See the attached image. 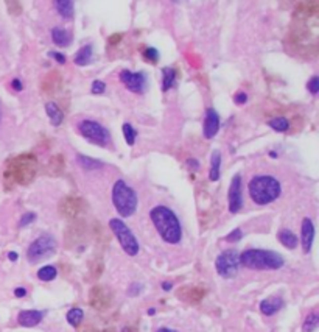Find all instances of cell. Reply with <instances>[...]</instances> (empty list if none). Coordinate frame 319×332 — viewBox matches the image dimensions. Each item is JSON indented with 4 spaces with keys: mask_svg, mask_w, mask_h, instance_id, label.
<instances>
[{
    "mask_svg": "<svg viewBox=\"0 0 319 332\" xmlns=\"http://www.w3.org/2000/svg\"><path fill=\"white\" fill-rule=\"evenodd\" d=\"M151 220L161 237L168 243H178L182 237L181 223L175 212L165 206H157L151 211Z\"/></svg>",
    "mask_w": 319,
    "mask_h": 332,
    "instance_id": "1",
    "label": "cell"
},
{
    "mask_svg": "<svg viewBox=\"0 0 319 332\" xmlns=\"http://www.w3.org/2000/svg\"><path fill=\"white\" fill-rule=\"evenodd\" d=\"M36 173H38V158L31 153H25L8 161L5 175L20 186H28L30 183H33Z\"/></svg>",
    "mask_w": 319,
    "mask_h": 332,
    "instance_id": "2",
    "label": "cell"
},
{
    "mask_svg": "<svg viewBox=\"0 0 319 332\" xmlns=\"http://www.w3.org/2000/svg\"><path fill=\"white\" fill-rule=\"evenodd\" d=\"M282 192L280 183L270 175L255 176L249 183V195L257 205H268L277 200Z\"/></svg>",
    "mask_w": 319,
    "mask_h": 332,
    "instance_id": "3",
    "label": "cell"
},
{
    "mask_svg": "<svg viewBox=\"0 0 319 332\" xmlns=\"http://www.w3.org/2000/svg\"><path fill=\"white\" fill-rule=\"evenodd\" d=\"M240 264L252 270H277L283 267V258L275 251L248 250L240 256Z\"/></svg>",
    "mask_w": 319,
    "mask_h": 332,
    "instance_id": "4",
    "label": "cell"
},
{
    "mask_svg": "<svg viewBox=\"0 0 319 332\" xmlns=\"http://www.w3.org/2000/svg\"><path fill=\"white\" fill-rule=\"evenodd\" d=\"M112 201L122 217H130L137 209V195L125 181H117L112 189Z\"/></svg>",
    "mask_w": 319,
    "mask_h": 332,
    "instance_id": "5",
    "label": "cell"
},
{
    "mask_svg": "<svg viewBox=\"0 0 319 332\" xmlns=\"http://www.w3.org/2000/svg\"><path fill=\"white\" fill-rule=\"evenodd\" d=\"M109 228L115 234V237L119 239L122 248L125 250L126 254L136 256L137 253H139V243H137V239L134 237V234L131 232V229L128 228L120 219H112L109 221Z\"/></svg>",
    "mask_w": 319,
    "mask_h": 332,
    "instance_id": "6",
    "label": "cell"
},
{
    "mask_svg": "<svg viewBox=\"0 0 319 332\" xmlns=\"http://www.w3.org/2000/svg\"><path fill=\"white\" fill-rule=\"evenodd\" d=\"M55 250H56L55 237L50 235V234L41 235L39 239H36L33 243L30 245V248L27 251L28 261L35 264V262H39L42 259H47L53 253H55Z\"/></svg>",
    "mask_w": 319,
    "mask_h": 332,
    "instance_id": "7",
    "label": "cell"
},
{
    "mask_svg": "<svg viewBox=\"0 0 319 332\" xmlns=\"http://www.w3.org/2000/svg\"><path fill=\"white\" fill-rule=\"evenodd\" d=\"M78 131L88 139L89 142L100 145V147H106L111 141V134L106 130L103 125H100L98 122L93 120H83L78 123Z\"/></svg>",
    "mask_w": 319,
    "mask_h": 332,
    "instance_id": "8",
    "label": "cell"
},
{
    "mask_svg": "<svg viewBox=\"0 0 319 332\" xmlns=\"http://www.w3.org/2000/svg\"><path fill=\"white\" fill-rule=\"evenodd\" d=\"M215 267H217L218 275L223 276V277H226V279L237 276L238 267H240V254L235 250L223 251L217 258Z\"/></svg>",
    "mask_w": 319,
    "mask_h": 332,
    "instance_id": "9",
    "label": "cell"
},
{
    "mask_svg": "<svg viewBox=\"0 0 319 332\" xmlns=\"http://www.w3.org/2000/svg\"><path fill=\"white\" fill-rule=\"evenodd\" d=\"M58 211L59 214L67 220H78V217H81L84 212L88 211V203L84 198L81 197H64L61 201H59V206H58Z\"/></svg>",
    "mask_w": 319,
    "mask_h": 332,
    "instance_id": "10",
    "label": "cell"
},
{
    "mask_svg": "<svg viewBox=\"0 0 319 332\" xmlns=\"http://www.w3.org/2000/svg\"><path fill=\"white\" fill-rule=\"evenodd\" d=\"M112 292L103 285H93L89 292V304L95 310H108L112 306Z\"/></svg>",
    "mask_w": 319,
    "mask_h": 332,
    "instance_id": "11",
    "label": "cell"
},
{
    "mask_svg": "<svg viewBox=\"0 0 319 332\" xmlns=\"http://www.w3.org/2000/svg\"><path fill=\"white\" fill-rule=\"evenodd\" d=\"M84 235H86V224H84V221L72 220V223L66 228V232H64V245H66V248H73V246L81 243Z\"/></svg>",
    "mask_w": 319,
    "mask_h": 332,
    "instance_id": "12",
    "label": "cell"
},
{
    "mask_svg": "<svg viewBox=\"0 0 319 332\" xmlns=\"http://www.w3.org/2000/svg\"><path fill=\"white\" fill-rule=\"evenodd\" d=\"M120 80L125 86L137 94H143L146 89V77L143 72H130L123 70L120 73Z\"/></svg>",
    "mask_w": 319,
    "mask_h": 332,
    "instance_id": "13",
    "label": "cell"
},
{
    "mask_svg": "<svg viewBox=\"0 0 319 332\" xmlns=\"http://www.w3.org/2000/svg\"><path fill=\"white\" fill-rule=\"evenodd\" d=\"M243 206V195H241V176L235 175L232 178L229 187V211L235 214Z\"/></svg>",
    "mask_w": 319,
    "mask_h": 332,
    "instance_id": "14",
    "label": "cell"
},
{
    "mask_svg": "<svg viewBox=\"0 0 319 332\" xmlns=\"http://www.w3.org/2000/svg\"><path fill=\"white\" fill-rule=\"evenodd\" d=\"M206 293L207 292H206L204 287H199V285L191 287V285H188V287L179 288V290H178V298L184 299V301H187L190 304H198L201 299L206 296Z\"/></svg>",
    "mask_w": 319,
    "mask_h": 332,
    "instance_id": "15",
    "label": "cell"
},
{
    "mask_svg": "<svg viewBox=\"0 0 319 332\" xmlns=\"http://www.w3.org/2000/svg\"><path fill=\"white\" fill-rule=\"evenodd\" d=\"M41 88H42V91H44L46 94H48V95H55L56 92H59L61 88H62L61 73L56 72V70H53L48 75H46L44 80H42V83H41Z\"/></svg>",
    "mask_w": 319,
    "mask_h": 332,
    "instance_id": "16",
    "label": "cell"
},
{
    "mask_svg": "<svg viewBox=\"0 0 319 332\" xmlns=\"http://www.w3.org/2000/svg\"><path fill=\"white\" fill-rule=\"evenodd\" d=\"M220 130V117L214 108H209L206 111V120H204V137L212 139Z\"/></svg>",
    "mask_w": 319,
    "mask_h": 332,
    "instance_id": "17",
    "label": "cell"
},
{
    "mask_svg": "<svg viewBox=\"0 0 319 332\" xmlns=\"http://www.w3.org/2000/svg\"><path fill=\"white\" fill-rule=\"evenodd\" d=\"M42 318H44V312L41 310H22L19 314V325L25 326V328H33L36 325H39Z\"/></svg>",
    "mask_w": 319,
    "mask_h": 332,
    "instance_id": "18",
    "label": "cell"
},
{
    "mask_svg": "<svg viewBox=\"0 0 319 332\" xmlns=\"http://www.w3.org/2000/svg\"><path fill=\"white\" fill-rule=\"evenodd\" d=\"M313 237H315V226L310 219H304L302 221V248L305 253L312 250L313 245Z\"/></svg>",
    "mask_w": 319,
    "mask_h": 332,
    "instance_id": "19",
    "label": "cell"
},
{
    "mask_svg": "<svg viewBox=\"0 0 319 332\" xmlns=\"http://www.w3.org/2000/svg\"><path fill=\"white\" fill-rule=\"evenodd\" d=\"M282 306H283L282 298L271 296V298L263 299V301L260 303V310L265 315H274L275 312H279V310L282 309Z\"/></svg>",
    "mask_w": 319,
    "mask_h": 332,
    "instance_id": "20",
    "label": "cell"
},
{
    "mask_svg": "<svg viewBox=\"0 0 319 332\" xmlns=\"http://www.w3.org/2000/svg\"><path fill=\"white\" fill-rule=\"evenodd\" d=\"M89 276L91 279H98V277L103 275L104 270V261L101 256H93V258L89 261Z\"/></svg>",
    "mask_w": 319,
    "mask_h": 332,
    "instance_id": "21",
    "label": "cell"
},
{
    "mask_svg": "<svg viewBox=\"0 0 319 332\" xmlns=\"http://www.w3.org/2000/svg\"><path fill=\"white\" fill-rule=\"evenodd\" d=\"M51 39L58 47H67L72 42V38L67 31L64 28H58V27L51 30Z\"/></svg>",
    "mask_w": 319,
    "mask_h": 332,
    "instance_id": "22",
    "label": "cell"
},
{
    "mask_svg": "<svg viewBox=\"0 0 319 332\" xmlns=\"http://www.w3.org/2000/svg\"><path fill=\"white\" fill-rule=\"evenodd\" d=\"M46 111H47V114H48V117H50L51 125L58 126V125L62 123V120H64V114L61 112V110L58 108V105H56V103L48 102V103L46 105Z\"/></svg>",
    "mask_w": 319,
    "mask_h": 332,
    "instance_id": "23",
    "label": "cell"
},
{
    "mask_svg": "<svg viewBox=\"0 0 319 332\" xmlns=\"http://www.w3.org/2000/svg\"><path fill=\"white\" fill-rule=\"evenodd\" d=\"M47 170L50 175H61L62 170H64V158L62 155H55L51 156L50 161H48V166H47Z\"/></svg>",
    "mask_w": 319,
    "mask_h": 332,
    "instance_id": "24",
    "label": "cell"
},
{
    "mask_svg": "<svg viewBox=\"0 0 319 332\" xmlns=\"http://www.w3.org/2000/svg\"><path fill=\"white\" fill-rule=\"evenodd\" d=\"M77 161L78 164L86 168V170H98L103 167V163L98 159H93V158H89V156H83V155H77Z\"/></svg>",
    "mask_w": 319,
    "mask_h": 332,
    "instance_id": "25",
    "label": "cell"
},
{
    "mask_svg": "<svg viewBox=\"0 0 319 332\" xmlns=\"http://www.w3.org/2000/svg\"><path fill=\"white\" fill-rule=\"evenodd\" d=\"M55 8L62 17L70 19L73 16V2H70V0H56Z\"/></svg>",
    "mask_w": 319,
    "mask_h": 332,
    "instance_id": "26",
    "label": "cell"
},
{
    "mask_svg": "<svg viewBox=\"0 0 319 332\" xmlns=\"http://www.w3.org/2000/svg\"><path fill=\"white\" fill-rule=\"evenodd\" d=\"M279 240L286 248H296L297 245V237L290 231V229H280L279 231Z\"/></svg>",
    "mask_w": 319,
    "mask_h": 332,
    "instance_id": "27",
    "label": "cell"
},
{
    "mask_svg": "<svg viewBox=\"0 0 319 332\" xmlns=\"http://www.w3.org/2000/svg\"><path fill=\"white\" fill-rule=\"evenodd\" d=\"M92 59V46H84L75 56V64L78 66H86Z\"/></svg>",
    "mask_w": 319,
    "mask_h": 332,
    "instance_id": "28",
    "label": "cell"
},
{
    "mask_svg": "<svg viewBox=\"0 0 319 332\" xmlns=\"http://www.w3.org/2000/svg\"><path fill=\"white\" fill-rule=\"evenodd\" d=\"M162 73H164L162 91H168L170 88H173V86H175V81H176V72H175V69H172V67H164Z\"/></svg>",
    "mask_w": 319,
    "mask_h": 332,
    "instance_id": "29",
    "label": "cell"
},
{
    "mask_svg": "<svg viewBox=\"0 0 319 332\" xmlns=\"http://www.w3.org/2000/svg\"><path fill=\"white\" fill-rule=\"evenodd\" d=\"M220 164H221V155L218 150L212 153V168H210V179L218 181L220 178Z\"/></svg>",
    "mask_w": 319,
    "mask_h": 332,
    "instance_id": "30",
    "label": "cell"
},
{
    "mask_svg": "<svg viewBox=\"0 0 319 332\" xmlns=\"http://www.w3.org/2000/svg\"><path fill=\"white\" fill-rule=\"evenodd\" d=\"M83 318H84V314H83V310L78 309V307H73L67 312V321H69V325H72L73 328H78L81 325Z\"/></svg>",
    "mask_w": 319,
    "mask_h": 332,
    "instance_id": "31",
    "label": "cell"
},
{
    "mask_svg": "<svg viewBox=\"0 0 319 332\" xmlns=\"http://www.w3.org/2000/svg\"><path fill=\"white\" fill-rule=\"evenodd\" d=\"M56 275H58L56 269H55V267H51V265L42 267V269L38 272V277L41 281H53L56 277Z\"/></svg>",
    "mask_w": 319,
    "mask_h": 332,
    "instance_id": "32",
    "label": "cell"
},
{
    "mask_svg": "<svg viewBox=\"0 0 319 332\" xmlns=\"http://www.w3.org/2000/svg\"><path fill=\"white\" fill-rule=\"evenodd\" d=\"M318 325H319V315L316 312H312L310 315L305 318L304 332H313V331H316Z\"/></svg>",
    "mask_w": 319,
    "mask_h": 332,
    "instance_id": "33",
    "label": "cell"
},
{
    "mask_svg": "<svg viewBox=\"0 0 319 332\" xmlns=\"http://www.w3.org/2000/svg\"><path fill=\"white\" fill-rule=\"evenodd\" d=\"M270 126L273 128L274 131L282 133V131H286V130H288V128H290V123H288V120H286V119H283V117H275V119L270 120Z\"/></svg>",
    "mask_w": 319,
    "mask_h": 332,
    "instance_id": "34",
    "label": "cell"
},
{
    "mask_svg": "<svg viewBox=\"0 0 319 332\" xmlns=\"http://www.w3.org/2000/svg\"><path fill=\"white\" fill-rule=\"evenodd\" d=\"M123 136L126 139V144L128 145H134L136 144L137 131L133 128V125H130V123H125L123 125Z\"/></svg>",
    "mask_w": 319,
    "mask_h": 332,
    "instance_id": "35",
    "label": "cell"
},
{
    "mask_svg": "<svg viewBox=\"0 0 319 332\" xmlns=\"http://www.w3.org/2000/svg\"><path fill=\"white\" fill-rule=\"evenodd\" d=\"M35 219H36V214L35 212H27V214H24V216H22V219H20L19 226L20 228H25V226H28L30 223H33Z\"/></svg>",
    "mask_w": 319,
    "mask_h": 332,
    "instance_id": "36",
    "label": "cell"
},
{
    "mask_svg": "<svg viewBox=\"0 0 319 332\" xmlns=\"http://www.w3.org/2000/svg\"><path fill=\"white\" fill-rule=\"evenodd\" d=\"M143 58L154 64V62L159 59V52H157L156 49H153V47H150V49H145V52H143Z\"/></svg>",
    "mask_w": 319,
    "mask_h": 332,
    "instance_id": "37",
    "label": "cell"
},
{
    "mask_svg": "<svg viewBox=\"0 0 319 332\" xmlns=\"http://www.w3.org/2000/svg\"><path fill=\"white\" fill-rule=\"evenodd\" d=\"M308 91H310L313 95H316L318 94V91H319V78L318 77H313L310 81H308Z\"/></svg>",
    "mask_w": 319,
    "mask_h": 332,
    "instance_id": "38",
    "label": "cell"
},
{
    "mask_svg": "<svg viewBox=\"0 0 319 332\" xmlns=\"http://www.w3.org/2000/svg\"><path fill=\"white\" fill-rule=\"evenodd\" d=\"M241 237H243L241 229H233V231L228 235V237H226V240H228V242H238Z\"/></svg>",
    "mask_w": 319,
    "mask_h": 332,
    "instance_id": "39",
    "label": "cell"
},
{
    "mask_svg": "<svg viewBox=\"0 0 319 332\" xmlns=\"http://www.w3.org/2000/svg\"><path fill=\"white\" fill-rule=\"evenodd\" d=\"M104 88H106V84L103 81H98V80L93 81L92 83V94H103Z\"/></svg>",
    "mask_w": 319,
    "mask_h": 332,
    "instance_id": "40",
    "label": "cell"
},
{
    "mask_svg": "<svg viewBox=\"0 0 319 332\" xmlns=\"http://www.w3.org/2000/svg\"><path fill=\"white\" fill-rule=\"evenodd\" d=\"M233 100H235L237 105H243V103H246L248 95L244 94V92H238V94H235V97H233Z\"/></svg>",
    "mask_w": 319,
    "mask_h": 332,
    "instance_id": "41",
    "label": "cell"
},
{
    "mask_svg": "<svg viewBox=\"0 0 319 332\" xmlns=\"http://www.w3.org/2000/svg\"><path fill=\"white\" fill-rule=\"evenodd\" d=\"M140 290H142V285L140 284H133L130 287V290H128V293H130L131 296H136V295L140 293Z\"/></svg>",
    "mask_w": 319,
    "mask_h": 332,
    "instance_id": "42",
    "label": "cell"
},
{
    "mask_svg": "<svg viewBox=\"0 0 319 332\" xmlns=\"http://www.w3.org/2000/svg\"><path fill=\"white\" fill-rule=\"evenodd\" d=\"M187 167L191 170V172H198V170H199V164H198L196 159H188L187 161Z\"/></svg>",
    "mask_w": 319,
    "mask_h": 332,
    "instance_id": "43",
    "label": "cell"
},
{
    "mask_svg": "<svg viewBox=\"0 0 319 332\" xmlns=\"http://www.w3.org/2000/svg\"><path fill=\"white\" fill-rule=\"evenodd\" d=\"M50 56L51 58H55L58 62H61V64H64L66 62V56L62 55V53H58V52H50Z\"/></svg>",
    "mask_w": 319,
    "mask_h": 332,
    "instance_id": "44",
    "label": "cell"
},
{
    "mask_svg": "<svg viewBox=\"0 0 319 332\" xmlns=\"http://www.w3.org/2000/svg\"><path fill=\"white\" fill-rule=\"evenodd\" d=\"M8 8L11 9L13 14H19L20 11H22V6H20L19 3H14V2L13 3H8Z\"/></svg>",
    "mask_w": 319,
    "mask_h": 332,
    "instance_id": "45",
    "label": "cell"
},
{
    "mask_svg": "<svg viewBox=\"0 0 319 332\" xmlns=\"http://www.w3.org/2000/svg\"><path fill=\"white\" fill-rule=\"evenodd\" d=\"M122 38H123V35H122V33H120V35H119V33L112 35V36L109 38V44H111V46H115L117 42H120V41H122Z\"/></svg>",
    "mask_w": 319,
    "mask_h": 332,
    "instance_id": "46",
    "label": "cell"
},
{
    "mask_svg": "<svg viewBox=\"0 0 319 332\" xmlns=\"http://www.w3.org/2000/svg\"><path fill=\"white\" fill-rule=\"evenodd\" d=\"M11 86H13V89H14V91H22V83H20L17 78H16V80H13Z\"/></svg>",
    "mask_w": 319,
    "mask_h": 332,
    "instance_id": "47",
    "label": "cell"
},
{
    "mask_svg": "<svg viewBox=\"0 0 319 332\" xmlns=\"http://www.w3.org/2000/svg\"><path fill=\"white\" fill-rule=\"evenodd\" d=\"M14 295H16L17 298H22V296L27 295V290H25V288H22V287H20V288H16V290H14Z\"/></svg>",
    "mask_w": 319,
    "mask_h": 332,
    "instance_id": "48",
    "label": "cell"
},
{
    "mask_svg": "<svg viewBox=\"0 0 319 332\" xmlns=\"http://www.w3.org/2000/svg\"><path fill=\"white\" fill-rule=\"evenodd\" d=\"M81 332H100V331L97 328H93V326H86V328L81 329Z\"/></svg>",
    "mask_w": 319,
    "mask_h": 332,
    "instance_id": "49",
    "label": "cell"
},
{
    "mask_svg": "<svg viewBox=\"0 0 319 332\" xmlns=\"http://www.w3.org/2000/svg\"><path fill=\"white\" fill-rule=\"evenodd\" d=\"M122 332H136V329L131 328V326H125V328L122 329Z\"/></svg>",
    "mask_w": 319,
    "mask_h": 332,
    "instance_id": "50",
    "label": "cell"
},
{
    "mask_svg": "<svg viewBox=\"0 0 319 332\" xmlns=\"http://www.w3.org/2000/svg\"><path fill=\"white\" fill-rule=\"evenodd\" d=\"M8 258H9V261H17V254L16 253H9Z\"/></svg>",
    "mask_w": 319,
    "mask_h": 332,
    "instance_id": "51",
    "label": "cell"
},
{
    "mask_svg": "<svg viewBox=\"0 0 319 332\" xmlns=\"http://www.w3.org/2000/svg\"><path fill=\"white\" fill-rule=\"evenodd\" d=\"M162 288H164V290H170V288H172V282H164Z\"/></svg>",
    "mask_w": 319,
    "mask_h": 332,
    "instance_id": "52",
    "label": "cell"
},
{
    "mask_svg": "<svg viewBox=\"0 0 319 332\" xmlns=\"http://www.w3.org/2000/svg\"><path fill=\"white\" fill-rule=\"evenodd\" d=\"M157 332H176V331H173V329H168V328H161Z\"/></svg>",
    "mask_w": 319,
    "mask_h": 332,
    "instance_id": "53",
    "label": "cell"
},
{
    "mask_svg": "<svg viewBox=\"0 0 319 332\" xmlns=\"http://www.w3.org/2000/svg\"><path fill=\"white\" fill-rule=\"evenodd\" d=\"M0 119H2V110H0Z\"/></svg>",
    "mask_w": 319,
    "mask_h": 332,
    "instance_id": "54",
    "label": "cell"
}]
</instances>
